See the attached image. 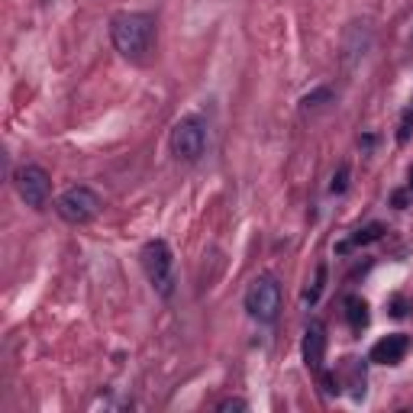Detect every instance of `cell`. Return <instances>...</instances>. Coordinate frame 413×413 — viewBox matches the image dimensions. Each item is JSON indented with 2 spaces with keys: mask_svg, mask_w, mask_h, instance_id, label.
Returning a JSON list of instances; mask_svg holds the SVG:
<instances>
[{
  "mask_svg": "<svg viewBox=\"0 0 413 413\" xmlns=\"http://www.w3.org/2000/svg\"><path fill=\"white\" fill-rule=\"evenodd\" d=\"M346 187H349V165H339V171L333 175V184H329V191H333V194H342Z\"/></svg>",
  "mask_w": 413,
  "mask_h": 413,
  "instance_id": "obj_16",
  "label": "cell"
},
{
  "mask_svg": "<svg viewBox=\"0 0 413 413\" xmlns=\"http://www.w3.org/2000/svg\"><path fill=\"white\" fill-rule=\"evenodd\" d=\"M245 407H249L245 400H236V397H229V400H223L217 410H219V413H226V410H245Z\"/></svg>",
  "mask_w": 413,
  "mask_h": 413,
  "instance_id": "obj_17",
  "label": "cell"
},
{
  "mask_svg": "<svg viewBox=\"0 0 413 413\" xmlns=\"http://www.w3.org/2000/svg\"><path fill=\"white\" fill-rule=\"evenodd\" d=\"M346 371H349V378H352V397L355 400H362L365 397V368H362V362H358V358H349Z\"/></svg>",
  "mask_w": 413,
  "mask_h": 413,
  "instance_id": "obj_11",
  "label": "cell"
},
{
  "mask_svg": "<svg viewBox=\"0 0 413 413\" xmlns=\"http://www.w3.org/2000/svg\"><path fill=\"white\" fill-rule=\"evenodd\" d=\"M326 103H333V91H329V87H317V91L304 94L300 107L304 110H320V107H326Z\"/></svg>",
  "mask_w": 413,
  "mask_h": 413,
  "instance_id": "obj_13",
  "label": "cell"
},
{
  "mask_svg": "<svg viewBox=\"0 0 413 413\" xmlns=\"http://www.w3.org/2000/svg\"><path fill=\"white\" fill-rule=\"evenodd\" d=\"M168 145H171V155L181 161H197L207 149V126H203L197 117H184L177 119L175 129L168 136Z\"/></svg>",
  "mask_w": 413,
  "mask_h": 413,
  "instance_id": "obj_4",
  "label": "cell"
},
{
  "mask_svg": "<svg viewBox=\"0 0 413 413\" xmlns=\"http://www.w3.org/2000/svg\"><path fill=\"white\" fill-rule=\"evenodd\" d=\"M394 203H397V207H404V203H407V194H404V191H397V194H394Z\"/></svg>",
  "mask_w": 413,
  "mask_h": 413,
  "instance_id": "obj_18",
  "label": "cell"
},
{
  "mask_svg": "<svg viewBox=\"0 0 413 413\" xmlns=\"http://www.w3.org/2000/svg\"><path fill=\"white\" fill-rule=\"evenodd\" d=\"M388 310H391V317H397V320H404L407 313L413 310V304H410V300H407V297H400V294H397V297H391Z\"/></svg>",
  "mask_w": 413,
  "mask_h": 413,
  "instance_id": "obj_15",
  "label": "cell"
},
{
  "mask_svg": "<svg viewBox=\"0 0 413 413\" xmlns=\"http://www.w3.org/2000/svg\"><path fill=\"white\" fill-rule=\"evenodd\" d=\"M410 191H413V168H410Z\"/></svg>",
  "mask_w": 413,
  "mask_h": 413,
  "instance_id": "obj_19",
  "label": "cell"
},
{
  "mask_svg": "<svg viewBox=\"0 0 413 413\" xmlns=\"http://www.w3.org/2000/svg\"><path fill=\"white\" fill-rule=\"evenodd\" d=\"M139 259H143V271H145V278H149V284L155 287V294L168 300L175 294V255H171L168 242L165 239L145 242Z\"/></svg>",
  "mask_w": 413,
  "mask_h": 413,
  "instance_id": "obj_2",
  "label": "cell"
},
{
  "mask_svg": "<svg viewBox=\"0 0 413 413\" xmlns=\"http://www.w3.org/2000/svg\"><path fill=\"white\" fill-rule=\"evenodd\" d=\"M55 213H59L65 223H75V226L78 223H91V219L101 213V197L87 184L68 187L65 194L55 201Z\"/></svg>",
  "mask_w": 413,
  "mask_h": 413,
  "instance_id": "obj_5",
  "label": "cell"
},
{
  "mask_svg": "<svg viewBox=\"0 0 413 413\" xmlns=\"http://www.w3.org/2000/svg\"><path fill=\"white\" fill-rule=\"evenodd\" d=\"M410 352V339L404 336V333H391V336L378 339L375 346H371V362L375 365H397L404 362V355Z\"/></svg>",
  "mask_w": 413,
  "mask_h": 413,
  "instance_id": "obj_8",
  "label": "cell"
},
{
  "mask_svg": "<svg viewBox=\"0 0 413 413\" xmlns=\"http://www.w3.org/2000/svg\"><path fill=\"white\" fill-rule=\"evenodd\" d=\"M410 136H413V101L407 103L404 117H400V126H397V143H400V145L410 143Z\"/></svg>",
  "mask_w": 413,
  "mask_h": 413,
  "instance_id": "obj_14",
  "label": "cell"
},
{
  "mask_svg": "<svg viewBox=\"0 0 413 413\" xmlns=\"http://www.w3.org/2000/svg\"><path fill=\"white\" fill-rule=\"evenodd\" d=\"M113 49L129 61H145L155 43V17L152 13H117L110 23Z\"/></svg>",
  "mask_w": 413,
  "mask_h": 413,
  "instance_id": "obj_1",
  "label": "cell"
},
{
  "mask_svg": "<svg viewBox=\"0 0 413 413\" xmlns=\"http://www.w3.org/2000/svg\"><path fill=\"white\" fill-rule=\"evenodd\" d=\"M17 191H20V197L26 201V207L43 210L45 203H49V194H52L49 171L39 168V165H23V168L17 171Z\"/></svg>",
  "mask_w": 413,
  "mask_h": 413,
  "instance_id": "obj_6",
  "label": "cell"
},
{
  "mask_svg": "<svg viewBox=\"0 0 413 413\" xmlns=\"http://www.w3.org/2000/svg\"><path fill=\"white\" fill-rule=\"evenodd\" d=\"M381 236H384V226H381V223H368V226H362L352 239L339 242L336 252H349V249H355V245H368V242H375V239H381Z\"/></svg>",
  "mask_w": 413,
  "mask_h": 413,
  "instance_id": "obj_10",
  "label": "cell"
},
{
  "mask_svg": "<svg viewBox=\"0 0 413 413\" xmlns=\"http://www.w3.org/2000/svg\"><path fill=\"white\" fill-rule=\"evenodd\" d=\"M326 358V326L320 320H310L304 329V365L310 371H323Z\"/></svg>",
  "mask_w": 413,
  "mask_h": 413,
  "instance_id": "obj_7",
  "label": "cell"
},
{
  "mask_svg": "<svg viewBox=\"0 0 413 413\" xmlns=\"http://www.w3.org/2000/svg\"><path fill=\"white\" fill-rule=\"evenodd\" d=\"M245 310L259 323H275L281 313V284L271 275H259L245 291Z\"/></svg>",
  "mask_w": 413,
  "mask_h": 413,
  "instance_id": "obj_3",
  "label": "cell"
},
{
  "mask_svg": "<svg viewBox=\"0 0 413 413\" xmlns=\"http://www.w3.org/2000/svg\"><path fill=\"white\" fill-rule=\"evenodd\" d=\"M323 287H326V265H317V278H313V284L304 291V304H317L323 294Z\"/></svg>",
  "mask_w": 413,
  "mask_h": 413,
  "instance_id": "obj_12",
  "label": "cell"
},
{
  "mask_svg": "<svg viewBox=\"0 0 413 413\" xmlns=\"http://www.w3.org/2000/svg\"><path fill=\"white\" fill-rule=\"evenodd\" d=\"M346 320H349V326H352V333H362V329L368 326L371 313H368V304H365V297H358V294L346 297Z\"/></svg>",
  "mask_w": 413,
  "mask_h": 413,
  "instance_id": "obj_9",
  "label": "cell"
}]
</instances>
